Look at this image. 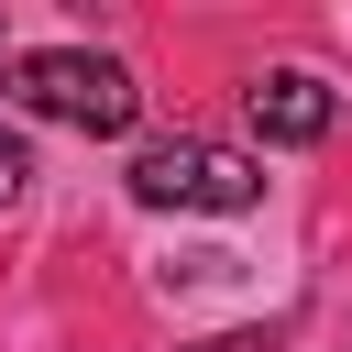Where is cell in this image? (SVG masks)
<instances>
[{"label":"cell","mask_w":352,"mask_h":352,"mask_svg":"<svg viewBox=\"0 0 352 352\" xmlns=\"http://www.w3.org/2000/svg\"><path fill=\"white\" fill-rule=\"evenodd\" d=\"M0 44H11V22H0Z\"/></svg>","instance_id":"8992f818"},{"label":"cell","mask_w":352,"mask_h":352,"mask_svg":"<svg viewBox=\"0 0 352 352\" xmlns=\"http://www.w3.org/2000/svg\"><path fill=\"white\" fill-rule=\"evenodd\" d=\"M242 99H253V132H264V143H319V132H330V88H319L308 66H275V77H253Z\"/></svg>","instance_id":"3957f363"},{"label":"cell","mask_w":352,"mask_h":352,"mask_svg":"<svg viewBox=\"0 0 352 352\" xmlns=\"http://www.w3.org/2000/svg\"><path fill=\"white\" fill-rule=\"evenodd\" d=\"M22 187H33V143H22V132H0V209H11Z\"/></svg>","instance_id":"277c9868"},{"label":"cell","mask_w":352,"mask_h":352,"mask_svg":"<svg viewBox=\"0 0 352 352\" xmlns=\"http://www.w3.org/2000/svg\"><path fill=\"white\" fill-rule=\"evenodd\" d=\"M132 198L143 209H253L264 198V165L231 154V143H154L132 165Z\"/></svg>","instance_id":"7a4b0ae2"},{"label":"cell","mask_w":352,"mask_h":352,"mask_svg":"<svg viewBox=\"0 0 352 352\" xmlns=\"http://www.w3.org/2000/svg\"><path fill=\"white\" fill-rule=\"evenodd\" d=\"M209 352H253V341H209Z\"/></svg>","instance_id":"5b68a950"},{"label":"cell","mask_w":352,"mask_h":352,"mask_svg":"<svg viewBox=\"0 0 352 352\" xmlns=\"http://www.w3.org/2000/svg\"><path fill=\"white\" fill-rule=\"evenodd\" d=\"M11 88H22V110L66 121V132H132V110H143L132 66H121V55H88V44L22 55V66H11Z\"/></svg>","instance_id":"6da1fadb"}]
</instances>
